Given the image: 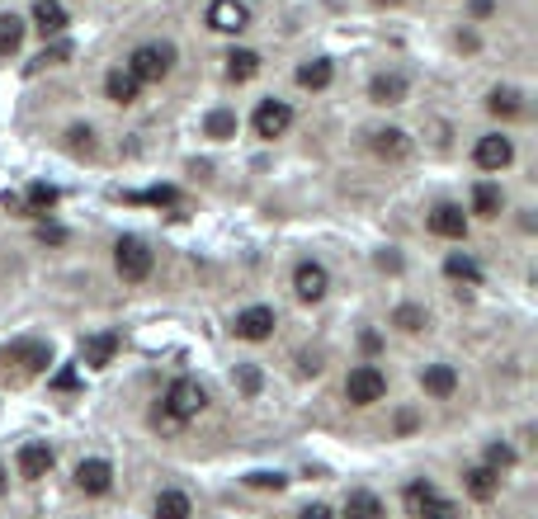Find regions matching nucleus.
Listing matches in <instances>:
<instances>
[{"instance_id":"obj_1","label":"nucleus","mask_w":538,"mask_h":519,"mask_svg":"<svg viewBox=\"0 0 538 519\" xmlns=\"http://www.w3.org/2000/svg\"><path fill=\"white\" fill-rule=\"evenodd\" d=\"M208 406V397H204V388H198L194 378H175L171 388H165V397H161V411H156V425H189L198 411Z\"/></svg>"},{"instance_id":"obj_2","label":"nucleus","mask_w":538,"mask_h":519,"mask_svg":"<svg viewBox=\"0 0 538 519\" xmlns=\"http://www.w3.org/2000/svg\"><path fill=\"white\" fill-rule=\"evenodd\" d=\"M171 62H175V47L171 43H147L128 57V76L138 86H151V80H165L171 76Z\"/></svg>"},{"instance_id":"obj_3","label":"nucleus","mask_w":538,"mask_h":519,"mask_svg":"<svg viewBox=\"0 0 538 519\" xmlns=\"http://www.w3.org/2000/svg\"><path fill=\"white\" fill-rule=\"evenodd\" d=\"M151 264H156V255H151V246L142 237H123L119 246H113V270H119V279L142 283L151 274Z\"/></svg>"},{"instance_id":"obj_4","label":"nucleus","mask_w":538,"mask_h":519,"mask_svg":"<svg viewBox=\"0 0 538 519\" xmlns=\"http://www.w3.org/2000/svg\"><path fill=\"white\" fill-rule=\"evenodd\" d=\"M382 392H388V378H382L374 364L349 368V378H345V397L355 401V406H374V401H382Z\"/></svg>"},{"instance_id":"obj_5","label":"nucleus","mask_w":538,"mask_h":519,"mask_svg":"<svg viewBox=\"0 0 538 519\" xmlns=\"http://www.w3.org/2000/svg\"><path fill=\"white\" fill-rule=\"evenodd\" d=\"M256 138H265V142H274V138H283L289 132V123H293V109L283 105V99H260V109H256Z\"/></svg>"},{"instance_id":"obj_6","label":"nucleus","mask_w":538,"mask_h":519,"mask_svg":"<svg viewBox=\"0 0 538 519\" xmlns=\"http://www.w3.org/2000/svg\"><path fill=\"white\" fill-rule=\"evenodd\" d=\"M0 364H20V368H29V373H43V368L53 364V349H47L43 340H14V345L0 349Z\"/></svg>"},{"instance_id":"obj_7","label":"nucleus","mask_w":538,"mask_h":519,"mask_svg":"<svg viewBox=\"0 0 538 519\" xmlns=\"http://www.w3.org/2000/svg\"><path fill=\"white\" fill-rule=\"evenodd\" d=\"M293 289L302 303H322L326 289H331V274H326V264H316V260H302L298 270H293Z\"/></svg>"},{"instance_id":"obj_8","label":"nucleus","mask_w":538,"mask_h":519,"mask_svg":"<svg viewBox=\"0 0 538 519\" xmlns=\"http://www.w3.org/2000/svg\"><path fill=\"white\" fill-rule=\"evenodd\" d=\"M250 24V10L241 5V0H213L208 5V29L217 33H241Z\"/></svg>"},{"instance_id":"obj_9","label":"nucleus","mask_w":538,"mask_h":519,"mask_svg":"<svg viewBox=\"0 0 538 519\" xmlns=\"http://www.w3.org/2000/svg\"><path fill=\"white\" fill-rule=\"evenodd\" d=\"M430 231H434V237H444V241H463L467 237V213L458 204H440L430 213Z\"/></svg>"},{"instance_id":"obj_10","label":"nucleus","mask_w":538,"mask_h":519,"mask_svg":"<svg viewBox=\"0 0 538 519\" xmlns=\"http://www.w3.org/2000/svg\"><path fill=\"white\" fill-rule=\"evenodd\" d=\"M231 331H237L241 340H269L274 336V307H246Z\"/></svg>"},{"instance_id":"obj_11","label":"nucleus","mask_w":538,"mask_h":519,"mask_svg":"<svg viewBox=\"0 0 538 519\" xmlns=\"http://www.w3.org/2000/svg\"><path fill=\"white\" fill-rule=\"evenodd\" d=\"M76 487L86 491V496H105L113 487V467L105 458H86V463L76 467Z\"/></svg>"},{"instance_id":"obj_12","label":"nucleus","mask_w":538,"mask_h":519,"mask_svg":"<svg viewBox=\"0 0 538 519\" xmlns=\"http://www.w3.org/2000/svg\"><path fill=\"white\" fill-rule=\"evenodd\" d=\"M515 161V146L510 138H500V132H492V138L477 142V165L482 171H506V165Z\"/></svg>"},{"instance_id":"obj_13","label":"nucleus","mask_w":538,"mask_h":519,"mask_svg":"<svg viewBox=\"0 0 538 519\" xmlns=\"http://www.w3.org/2000/svg\"><path fill=\"white\" fill-rule=\"evenodd\" d=\"M368 99H374V105H401V99H407V76H401V71L374 76V80H368Z\"/></svg>"},{"instance_id":"obj_14","label":"nucleus","mask_w":538,"mask_h":519,"mask_svg":"<svg viewBox=\"0 0 538 519\" xmlns=\"http://www.w3.org/2000/svg\"><path fill=\"white\" fill-rule=\"evenodd\" d=\"M374 152L382 156V161H407L411 156V138L401 128H378L374 132Z\"/></svg>"},{"instance_id":"obj_15","label":"nucleus","mask_w":538,"mask_h":519,"mask_svg":"<svg viewBox=\"0 0 538 519\" xmlns=\"http://www.w3.org/2000/svg\"><path fill=\"white\" fill-rule=\"evenodd\" d=\"M47 473H53V448H47V444H24L20 448V477L38 481Z\"/></svg>"},{"instance_id":"obj_16","label":"nucleus","mask_w":538,"mask_h":519,"mask_svg":"<svg viewBox=\"0 0 538 519\" xmlns=\"http://www.w3.org/2000/svg\"><path fill=\"white\" fill-rule=\"evenodd\" d=\"M420 388H425V397H453L458 392V373H453L449 364H430L425 373H420Z\"/></svg>"},{"instance_id":"obj_17","label":"nucleus","mask_w":538,"mask_h":519,"mask_svg":"<svg viewBox=\"0 0 538 519\" xmlns=\"http://www.w3.org/2000/svg\"><path fill=\"white\" fill-rule=\"evenodd\" d=\"M113 355H119V336H90V340H80V364H90V368L113 364Z\"/></svg>"},{"instance_id":"obj_18","label":"nucleus","mask_w":538,"mask_h":519,"mask_svg":"<svg viewBox=\"0 0 538 519\" xmlns=\"http://www.w3.org/2000/svg\"><path fill=\"white\" fill-rule=\"evenodd\" d=\"M331 80H335V66H331L326 57H316V62H302V66H298V86H302V90H326Z\"/></svg>"},{"instance_id":"obj_19","label":"nucleus","mask_w":538,"mask_h":519,"mask_svg":"<svg viewBox=\"0 0 538 519\" xmlns=\"http://www.w3.org/2000/svg\"><path fill=\"white\" fill-rule=\"evenodd\" d=\"M33 24H38L47 38H57V33L66 29V10H62V0H38V5H33Z\"/></svg>"},{"instance_id":"obj_20","label":"nucleus","mask_w":538,"mask_h":519,"mask_svg":"<svg viewBox=\"0 0 538 519\" xmlns=\"http://www.w3.org/2000/svg\"><path fill=\"white\" fill-rule=\"evenodd\" d=\"M105 95L113 99V105H138L142 86H138V80H132L128 71H109V76H105Z\"/></svg>"},{"instance_id":"obj_21","label":"nucleus","mask_w":538,"mask_h":519,"mask_svg":"<svg viewBox=\"0 0 538 519\" xmlns=\"http://www.w3.org/2000/svg\"><path fill=\"white\" fill-rule=\"evenodd\" d=\"M388 510H382V500L374 491H349L345 500V519H382Z\"/></svg>"},{"instance_id":"obj_22","label":"nucleus","mask_w":538,"mask_h":519,"mask_svg":"<svg viewBox=\"0 0 538 519\" xmlns=\"http://www.w3.org/2000/svg\"><path fill=\"white\" fill-rule=\"evenodd\" d=\"M24 47V20L20 14H5L0 20V57H14Z\"/></svg>"},{"instance_id":"obj_23","label":"nucleus","mask_w":538,"mask_h":519,"mask_svg":"<svg viewBox=\"0 0 538 519\" xmlns=\"http://www.w3.org/2000/svg\"><path fill=\"white\" fill-rule=\"evenodd\" d=\"M467 491H473V500H492L500 491V473H492V467H473V473H467Z\"/></svg>"},{"instance_id":"obj_24","label":"nucleus","mask_w":538,"mask_h":519,"mask_svg":"<svg viewBox=\"0 0 538 519\" xmlns=\"http://www.w3.org/2000/svg\"><path fill=\"white\" fill-rule=\"evenodd\" d=\"M189 496L184 491H161L156 496V519H189Z\"/></svg>"},{"instance_id":"obj_25","label":"nucleus","mask_w":538,"mask_h":519,"mask_svg":"<svg viewBox=\"0 0 538 519\" xmlns=\"http://www.w3.org/2000/svg\"><path fill=\"white\" fill-rule=\"evenodd\" d=\"M204 132H208L213 142L237 138V113H231V109H213V113H208V123H204Z\"/></svg>"},{"instance_id":"obj_26","label":"nucleus","mask_w":538,"mask_h":519,"mask_svg":"<svg viewBox=\"0 0 538 519\" xmlns=\"http://www.w3.org/2000/svg\"><path fill=\"white\" fill-rule=\"evenodd\" d=\"M227 76L231 80H250V76H260V53H227Z\"/></svg>"},{"instance_id":"obj_27","label":"nucleus","mask_w":538,"mask_h":519,"mask_svg":"<svg viewBox=\"0 0 538 519\" xmlns=\"http://www.w3.org/2000/svg\"><path fill=\"white\" fill-rule=\"evenodd\" d=\"M473 213L477 217H496L500 213V189H496V184H477V189H473Z\"/></svg>"},{"instance_id":"obj_28","label":"nucleus","mask_w":538,"mask_h":519,"mask_svg":"<svg viewBox=\"0 0 538 519\" xmlns=\"http://www.w3.org/2000/svg\"><path fill=\"white\" fill-rule=\"evenodd\" d=\"M444 274L458 279V283H477V279H482L477 260H467V255H449V260H444Z\"/></svg>"},{"instance_id":"obj_29","label":"nucleus","mask_w":538,"mask_h":519,"mask_svg":"<svg viewBox=\"0 0 538 519\" xmlns=\"http://www.w3.org/2000/svg\"><path fill=\"white\" fill-rule=\"evenodd\" d=\"M486 109H492L496 119H515V113L525 109V105H519V95H515V90H492V99H486Z\"/></svg>"},{"instance_id":"obj_30","label":"nucleus","mask_w":538,"mask_h":519,"mask_svg":"<svg viewBox=\"0 0 538 519\" xmlns=\"http://www.w3.org/2000/svg\"><path fill=\"white\" fill-rule=\"evenodd\" d=\"M392 326H397V331H407V336H416V331H425V312H420L416 303H407V307H397V312H392Z\"/></svg>"},{"instance_id":"obj_31","label":"nucleus","mask_w":538,"mask_h":519,"mask_svg":"<svg viewBox=\"0 0 538 519\" xmlns=\"http://www.w3.org/2000/svg\"><path fill=\"white\" fill-rule=\"evenodd\" d=\"M138 204H156V208H175L180 204V189H171V184H156V189H147V194H132Z\"/></svg>"},{"instance_id":"obj_32","label":"nucleus","mask_w":538,"mask_h":519,"mask_svg":"<svg viewBox=\"0 0 538 519\" xmlns=\"http://www.w3.org/2000/svg\"><path fill=\"white\" fill-rule=\"evenodd\" d=\"M434 496H440V491H434L430 481H411V487H407V510H411V515H420Z\"/></svg>"},{"instance_id":"obj_33","label":"nucleus","mask_w":538,"mask_h":519,"mask_svg":"<svg viewBox=\"0 0 538 519\" xmlns=\"http://www.w3.org/2000/svg\"><path fill=\"white\" fill-rule=\"evenodd\" d=\"M29 208H38V213L57 208V189L53 184H29Z\"/></svg>"},{"instance_id":"obj_34","label":"nucleus","mask_w":538,"mask_h":519,"mask_svg":"<svg viewBox=\"0 0 538 519\" xmlns=\"http://www.w3.org/2000/svg\"><path fill=\"white\" fill-rule=\"evenodd\" d=\"M486 467H492V473H506V467H515V448H510V444H492V448H486Z\"/></svg>"},{"instance_id":"obj_35","label":"nucleus","mask_w":538,"mask_h":519,"mask_svg":"<svg viewBox=\"0 0 538 519\" xmlns=\"http://www.w3.org/2000/svg\"><path fill=\"white\" fill-rule=\"evenodd\" d=\"M420 519H458V506L453 500H444V496H434L425 510H420Z\"/></svg>"},{"instance_id":"obj_36","label":"nucleus","mask_w":538,"mask_h":519,"mask_svg":"<svg viewBox=\"0 0 538 519\" xmlns=\"http://www.w3.org/2000/svg\"><path fill=\"white\" fill-rule=\"evenodd\" d=\"M66 57H71V43H53V47H43V57H38V66H62Z\"/></svg>"},{"instance_id":"obj_37","label":"nucleus","mask_w":538,"mask_h":519,"mask_svg":"<svg viewBox=\"0 0 538 519\" xmlns=\"http://www.w3.org/2000/svg\"><path fill=\"white\" fill-rule=\"evenodd\" d=\"M250 487H260V491L274 487V491H279V487H283V477H279V473H256V477H250Z\"/></svg>"},{"instance_id":"obj_38","label":"nucleus","mask_w":538,"mask_h":519,"mask_svg":"<svg viewBox=\"0 0 538 519\" xmlns=\"http://www.w3.org/2000/svg\"><path fill=\"white\" fill-rule=\"evenodd\" d=\"M66 138H71V152H80V146L90 152V138H95V132H90V128H71Z\"/></svg>"},{"instance_id":"obj_39","label":"nucleus","mask_w":538,"mask_h":519,"mask_svg":"<svg viewBox=\"0 0 538 519\" xmlns=\"http://www.w3.org/2000/svg\"><path fill=\"white\" fill-rule=\"evenodd\" d=\"M241 392H246V397L260 392V373H256V368H241Z\"/></svg>"},{"instance_id":"obj_40","label":"nucleus","mask_w":538,"mask_h":519,"mask_svg":"<svg viewBox=\"0 0 538 519\" xmlns=\"http://www.w3.org/2000/svg\"><path fill=\"white\" fill-rule=\"evenodd\" d=\"M38 241H47V246H62V241H66V231H62V227H38Z\"/></svg>"},{"instance_id":"obj_41","label":"nucleus","mask_w":538,"mask_h":519,"mask_svg":"<svg viewBox=\"0 0 538 519\" xmlns=\"http://www.w3.org/2000/svg\"><path fill=\"white\" fill-rule=\"evenodd\" d=\"M57 388H62V392L76 388V373H71V368H66V373H57Z\"/></svg>"},{"instance_id":"obj_42","label":"nucleus","mask_w":538,"mask_h":519,"mask_svg":"<svg viewBox=\"0 0 538 519\" xmlns=\"http://www.w3.org/2000/svg\"><path fill=\"white\" fill-rule=\"evenodd\" d=\"M302 519H335L326 506H312V510H302Z\"/></svg>"},{"instance_id":"obj_43","label":"nucleus","mask_w":538,"mask_h":519,"mask_svg":"<svg viewBox=\"0 0 538 519\" xmlns=\"http://www.w3.org/2000/svg\"><path fill=\"white\" fill-rule=\"evenodd\" d=\"M492 5H496V0H473V14L482 20V14H492Z\"/></svg>"},{"instance_id":"obj_44","label":"nucleus","mask_w":538,"mask_h":519,"mask_svg":"<svg viewBox=\"0 0 538 519\" xmlns=\"http://www.w3.org/2000/svg\"><path fill=\"white\" fill-rule=\"evenodd\" d=\"M5 487H10V477H5V467H0V496H5Z\"/></svg>"},{"instance_id":"obj_45","label":"nucleus","mask_w":538,"mask_h":519,"mask_svg":"<svg viewBox=\"0 0 538 519\" xmlns=\"http://www.w3.org/2000/svg\"><path fill=\"white\" fill-rule=\"evenodd\" d=\"M378 5H401V0H378Z\"/></svg>"}]
</instances>
